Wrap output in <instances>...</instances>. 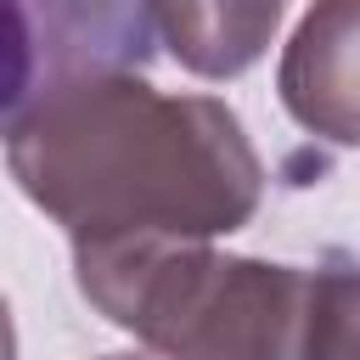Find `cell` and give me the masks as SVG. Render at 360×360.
Segmentation results:
<instances>
[{"label":"cell","mask_w":360,"mask_h":360,"mask_svg":"<svg viewBox=\"0 0 360 360\" xmlns=\"http://www.w3.org/2000/svg\"><path fill=\"white\" fill-rule=\"evenodd\" d=\"M79 292L158 360H354V264L214 253L186 236L73 242Z\"/></svg>","instance_id":"obj_2"},{"label":"cell","mask_w":360,"mask_h":360,"mask_svg":"<svg viewBox=\"0 0 360 360\" xmlns=\"http://www.w3.org/2000/svg\"><path fill=\"white\" fill-rule=\"evenodd\" d=\"M101 360H152V354H101Z\"/></svg>","instance_id":"obj_7"},{"label":"cell","mask_w":360,"mask_h":360,"mask_svg":"<svg viewBox=\"0 0 360 360\" xmlns=\"http://www.w3.org/2000/svg\"><path fill=\"white\" fill-rule=\"evenodd\" d=\"M0 360H17V332H11V309L0 298Z\"/></svg>","instance_id":"obj_6"},{"label":"cell","mask_w":360,"mask_h":360,"mask_svg":"<svg viewBox=\"0 0 360 360\" xmlns=\"http://www.w3.org/2000/svg\"><path fill=\"white\" fill-rule=\"evenodd\" d=\"M6 169L73 242L231 236L259 214L264 163L214 96H169L141 73L68 90L6 141Z\"/></svg>","instance_id":"obj_1"},{"label":"cell","mask_w":360,"mask_h":360,"mask_svg":"<svg viewBox=\"0 0 360 360\" xmlns=\"http://www.w3.org/2000/svg\"><path fill=\"white\" fill-rule=\"evenodd\" d=\"M281 11L287 0H152V34L186 73L236 79L270 51Z\"/></svg>","instance_id":"obj_5"},{"label":"cell","mask_w":360,"mask_h":360,"mask_svg":"<svg viewBox=\"0 0 360 360\" xmlns=\"http://www.w3.org/2000/svg\"><path fill=\"white\" fill-rule=\"evenodd\" d=\"M354 39L360 0H315L281 56V101L332 146H354Z\"/></svg>","instance_id":"obj_4"},{"label":"cell","mask_w":360,"mask_h":360,"mask_svg":"<svg viewBox=\"0 0 360 360\" xmlns=\"http://www.w3.org/2000/svg\"><path fill=\"white\" fill-rule=\"evenodd\" d=\"M152 0H0V141L68 90L152 62Z\"/></svg>","instance_id":"obj_3"}]
</instances>
